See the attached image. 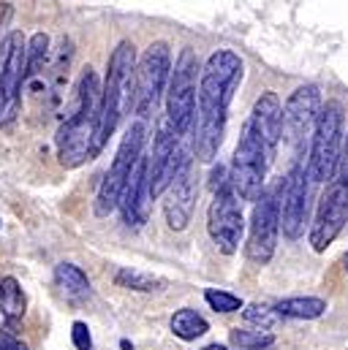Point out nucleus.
<instances>
[{"instance_id": "obj_28", "label": "nucleus", "mask_w": 348, "mask_h": 350, "mask_svg": "<svg viewBox=\"0 0 348 350\" xmlns=\"http://www.w3.org/2000/svg\"><path fill=\"white\" fill-rule=\"evenodd\" d=\"M71 342L77 350H92V337H90V329H87L85 321H74L71 326Z\"/></svg>"}, {"instance_id": "obj_6", "label": "nucleus", "mask_w": 348, "mask_h": 350, "mask_svg": "<svg viewBox=\"0 0 348 350\" xmlns=\"http://www.w3.org/2000/svg\"><path fill=\"white\" fill-rule=\"evenodd\" d=\"M199 57L193 49H182L172 66V77L166 85V114L164 120L185 139L193 131L196 120V95H199Z\"/></svg>"}, {"instance_id": "obj_1", "label": "nucleus", "mask_w": 348, "mask_h": 350, "mask_svg": "<svg viewBox=\"0 0 348 350\" xmlns=\"http://www.w3.org/2000/svg\"><path fill=\"white\" fill-rule=\"evenodd\" d=\"M245 74V63L232 49H215L199 74V95H196V120H193V155L201 163H212L221 152L229 109L234 92L240 90Z\"/></svg>"}, {"instance_id": "obj_29", "label": "nucleus", "mask_w": 348, "mask_h": 350, "mask_svg": "<svg viewBox=\"0 0 348 350\" xmlns=\"http://www.w3.org/2000/svg\"><path fill=\"white\" fill-rule=\"evenodd\" d=\"M0 350H27V345L22 340H16L8 332H0Z\"/></svg>"}, {"instance_id": "obj_23", "label": "nucleus", "mask_w": 348, "mask_h": 350, "mask_svg": "<svg viewBox=\"0 0 348 350\" xmlns=\"http://www.w3.org/2000/svg\"><path fill=\"white\" fill-rule=\"evenodd\" d=\"M114 285L117 288H125V291H134V293H153V291H161L166 285V280L158 277V274L142 271V269L123 266V269L114 271Z\"/></svg>"}, {"instance_id": "obj_19", "label": "nucleus", "mask_w": 348, "mask_h": 350, "mask_svg": "<svg viewBox=\"0 0 348 350\" xmlns=\"http://www.w3.org/2000/svg\"><path fill=\"white\" fill-rule=\"evenodd\" d=\"M52 280H55V288H58L60 299H66L74 307L90 301V296H92V285H90L87 274L77 263H69V261L58 263Z\"/></svg>"}, {"instance_id": "obj_3", "label": "nucleus", "mask_w": 348, "mask_h": 350, "mask_svg": "<svg viewBox=\"0 0 348 350\" xmlns=\"http://www.w3.org/2000/svg\"><path fill=\"white\" fill-rule=\"evenodd\" d=\"M136 90V46L134 41H120L106 63V79L101 88V150L106 147L109 136H114L120 120L134 106Z\"/></svg>"}, {"instance_id": "obj_20", "label": "nucleus", "mask_w": 348, "mask_h": 350, "mask_svg": "<svg viewBox=\"0 0 348 350\" xmlns=\"http://www.w3.org/2000/svg\"><path fill=\"white\" fill-rule=\"evenodd\" d=\"M272 307L280 318H291V321H316L330 310L327 299H319V296H288Z\"/></svg>"}, {"instance_id": "obj_9", "label": "nucleus", "mask_w": 348, "mask_h": 350, "mask_svg": "<svg viewBox=\"0 0 348 350\" xmlns=\"http://www.w3.org/2000/svg\"><path fill=\"white\" fill-rule=\"evenodd\" d=\"M269 155L261 144V139L256 136V131L248 125H243L240 131V142L234 150V161H232V187L240 196V201H259L264 196V179H266V169H269Z\"/></svg>"}, {"instance_id": "obj_5", "label": "nucleus", "mask_w": 348, "mask_h": 350, "mask_svg": "<svg viewBox=\"0 0 348 350\" xmlns=\"http://www.w3.org/2000/svg\"><path fill=\"white\" fill-rule=\"evenodd\" d=\"M145 142H147V122L134 120L128 125L125 136L120 139V147L114 152L109 172L103 174L101 185H98V193H95V215L98 217H106L120 206L128 179L134 174V169L139 166V161L145 158Z\"/></svg>"}, {"instance_id": "obj_7", "label": "nucleus", "mask_w": 348, "mask_h": 350, "mask_svg": "<svg viewBox=\"0 0 348 350\" xmlns=\"http://www.w3.org/2000/svg\"><path fill=\"white\" fill-rule=\"evenodd\" d=\"M172 77V49L166 41H153L136 63V90H134V114L139 122H150L158 111L161 98Z\"/></svg>"}, {"instance_id": "obj_30", "label": "nucleus", "mask_w": 348, "mask_h": 350, "mask_svg": "<svg viewBox=\"0 0 348 350\" xmlns=\"http://www.w3.org/2000/svg\"><path fill=\"white\" fill-rule=\"evenodd\" d=\"M338 174H340L338 182H343L348 187V133H346V139H343V155H340V169H338Z\"/></svg>"}, {"instance_id": "obj_24", "label": "nucleus", "mask_w": 348, "mask_h": 350, "mask_svg": "<svg viewBox=\"0 0 348 350\" xmlns=\"http://www.w3.org/2000/svg\"><path fill=\"white\" fill-rule=\"evenodd\" d=\"M229 342L237 350H264L275 342V337L269 332H248V329H232L229 332Z\"/></svg>"}, {"instance_id": "obj_32", "label": "nucleus", "mask_w": 348, "mask_h": 350, "mask_svg": "<svg viewBox=\"0 0 348 350\" xmlns=\"http://www.w3.org/2000/svg\"><path fill=\"white\" fill-rule=\"evenodd\" d=\"M346 269H348V256H346Z\"/></svg>"}, {"instance_id": "obj_10", "label": "nucleus", "mask_w": 348, "mask_h": 350, "mask_svg": "<svg viewBox=\"0 0 348 350\" xmlns=\"http://www.w3.org/2000/svg\"><path fill=\"white\" fill-rule=\"evenodd\" d=\"M277 209H280V231L286 239L297 242L310 217V198H313V182L308 176V166L302 161H294L288 174L277 182Z\"/></svg>"}, {"instance_id": "obj_12", "label": "nucleus", "mask_w": 348, "mask_h": 350, "mask_svg": "<svg viewBox=\"0 0 348 350\" xmlns=\"http://www.w3.org/2000/svg\"><path fill=\"white\" fill-rule=\"evenodd\" d=\"M190 163V152L182 147V136L161 117L156 128V142H153V158H147V176H150V201L161 198L174 176L179 174Z\"/></svg>"}, {"instance_id": "obj_11", "label": "nucleus", "mask_w": 348, "mask_h": 350, "mask_svg": "<svg viewBox=\"0 0 348 350\" xmlns=\"http://www.w3.org/2000/svg\"><path fill=\"white\" fill-rule=\"evenodd\" d=\"M27 74V38L22 36V30H11L0 41V122L16 117Z\"/></svg>"}, {"instance_id": "obj_2", "label": "nucleus", "mask_w": 348, "mask_h": 350, "mask_svg": "<svg viewBox=\"0 0 348 350\" xmlns=\"http://www.w3.org/2000/svg\"><path fill=\"white\" fill-rule=\"evenodd\" d=\"M101 82L87 66L77 82V98L71 114L60 122L55 147L63 169H79L87 161L101 155Z\"/></svg>"}, {"instance_id": "obj_33", "label": "nucleus", "mask_w": 348, "mask_h": 350, "mask_svg": "<svg viewBox=\"0 0 348 350\" xmlns=\"http://www.w3.org/2000/svg\"><path fill=\"white\" fill-rule=\"evenodd\" d=\"M0 228H3V220H0Z\"/></svg>"}, {"instance_id": "obj_17", "label": "nucleus", "mask_w": 348, "mask_h": 350, "mask_svg": "<svg viewBox=\"0 0 348 350\" xmlns=\"http://www.w3.org/2000/svg\"><path fill=\"white\" fill-rule=\"evenodd\" d=\"M248 125L256 131V136L261 139L269 161H275L280 139H283V103H280L277 92H272V90L261 92L256 98V103H253V109H251Z\"/></svg>"}, {"instance_id": "obj_16", "label": "nucleus", "mask_w": 348, "mask_h": 350, "mask_svg": "<svg viewBox=\"0 0 348 350\" xmlns=\"http://www.w3.org/2000/svg\"><path fill=\"white\" fill-rule=\"evenodd\" d=\"M190 169H193V161L174 176L169 190L164 193V217H166V226L172 231H185L193 220V212H196L199 187H196V179H193Z\"/></svg>"}, {"instance_id": "obj_31", "label": "nucleus", "mask_w": 348, "mask_h": 350, "mask_svg": "<svg viewBox=\"0 0 348 350\" xmlns=\"http://www.w3.org/2000/svg\"><path fill=\"white\" fill-rule=\"evenodd\" d=\"M201 350H229L226 345H221V342H212V345H204Z\"/></svg>"}, {"instance_id": "obj_4", "label": "nucleus", "mask_w": 348, "mask_h": 350, "mask_svg": "<svg viewBox=\"0 0 348 350\" xmlns=\"http://www.w3.org/2000/svg\"><path fill=\"white\" fill-rule=\"evenodd\" d=\"M343 125L346 114L338 100H327L319 122L310 136V152H308V176L313 185H330L338 169H340V155H343Z\"/></svg>"}, {"instance_id": "obj_26", "label": "nucleus", "mask_w": 348, "mask_h": 350, "mask_svg": "<svg viewBox=\"0 0 348 350\" xmlns=\"http://www.w3.org/2000/svg\"><path fill=\"white\" fill-rule=\"evenodd\" d=\"M243 318H245L251 326H256V332H269V329L280 321V315H277L275 307H269V304H248V307L243 310Z\"/></svg>"}, {"instance_id": "obj_18", "label": "nucleus", "mask_w": 348, "mask_h": 350, "mask_svg": "<svg viewBox=\"0 0 348 350\" xmlns=\"http://www.w3.org/2000/svg\"><path fill=\"white\" fill-rule=\"evenodd\" d=\"M123 223L128 228H142L150 217V176H147V158L139 161V166L134 169V174L128 179L120 206H117Z\"/></svg>"}, {"instance_id": "obj_21", "label": "nucleus", "mask_w": 348, "mask_h": 350, "mask_svg": "<svg viewBox=\"0 0 348 350\" xmlns=\"http://www.w3.org/2000/svg\"><path fill=\"white\" fill-rule=\"evenodd\" d=\"M25 307H27V296L22 291V285L16 282V277H3L0 280V318L5 326H16L25 318Z\"/></svg>"}, {"instance_id": "obj_27", "label": "nucleus", "mask_w": 348, "mask_h": 350, "mask_svg": "<svg viewBox=\"0 0 348 350\" xmlns=\"http://www.w3.org/2000/svg\"><path fill=\"white\" fill-rule=\"evenodd\" d=\"M49 57V36L47 33H33L27 41V63H30V74L41 71V66Z\"/></svg>"}, {"instance_id": "obj_13", "label": "nucleus", "mask_w": 348, "mask_h": 350, "mask_svg": "<svg viewBox=\"0 0 348 350\" xmlns=\"http://www.w3.org/2000/svg\"><path fill=\"white\" fill-rule=\"evenodd\" d=\"M324 109L319 85H302L297 88L283 103V142L291 147L297 158H302L305 139L313 136V128L319 122V114Z\"/></svg>"}, {"instance_id": "obj_22", "label": "nucleus", "mask_w": 348, "mask_h": 350, "mask_svg": "<svg viewBox=\"0 0 348 350\" xmlns=\"http://www.w3.org/2000/svg\"><path fill=\"white\" fill-rule=\"evenodd\" d=\"M169 329H172V334L177 340H182V342H196L199 337H204V334L210 332V323H207V318L199 315L196 310L182 307V310H177L172 315Z\"/></svg>"}, {"instance_id": "obj_15", "label": "nucleus", "mask_w": 348, "mask_h": 350, "mask_svg": "<svg viewBox=\"0 0 348 350\" xmlns=\"http://www.w3.org/2000/svg\"><path fill=\"white\" fill-rule=\"evenodd\" d=\"M277 237H280V209H277V190H264L253 215H251V234L245 245L248 261L256 266H266L277 250Z\"/></svg>"}, {"instance_id": "obj_14", "label": "nucleus", "mask_w": 348, "mask_h": 350, "mask_svg": "<svg viewBox=\"0 0 348 350\" xmlns=\"http://www.w3.org/2000/svg\"><path fill=\"white\" fill-rule=\"evenodd\" d=\"M348 223V187L343 182H330L319 198L316 217L308 231V242L316 253H324L346 228Z\"/></svg>"}, {"instance_id": "obj_8", "label": "nucleus", "mask_w": 348, "mask_h": 350, "mask_svg": "<svg viewBox=\"0 0 348 350\" xmlns=\"http://www.w3.org/2000/svg\"><path fill=\"white\" fill-rule=\"evenodd\" d=\"M207 234L223 256H234L243 245L245 217H243V201L234 193L232 179H223L218 187H212V201L207 209Z\"/></svg>"}, {"instance_id": "obj_25", "label": "nucleus", "mask_w": 348, "mask_h": 350, "mask_svg": "<svg viewBox=\"0 0 348 350\" xmlns=\"http://www.w3.org/2000/svg\"><path fill=\"white\" fill-rule=\"evenodd\" d=\"M204 301H207L215 312H223V315L245 310V304H243V299H240L237 293H229V291H221V288H207V291H204Z\"/></svg>"}]
</instances>
